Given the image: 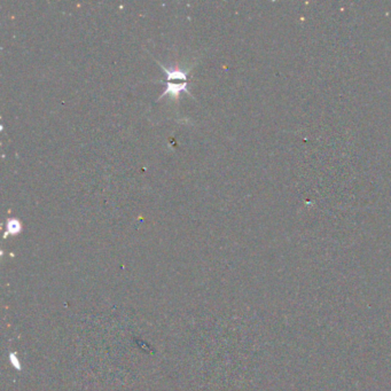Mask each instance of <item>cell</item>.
I'll return each mask as SVG.
<instances>
[{"mask_svg":"<svg viewBox=\"0 0 391 391\" xmlns=\"http://www.w3.org/2000/svg\"><path fill=\"white\" fill-rule=\"evenodd\" d=\"M10 358H11V360L13 361V362H12V364H13V365L15 366V367L18 368V369H21V365H20V361H19L18 359H16V356H15V354H14V353H12Z\"/></svg>","mask_w":391,"mask_h":391,"instance_id":"4","label":"cell"},{"mask_svg":"<svg viewBox=\"0 0 391 391\" xmlns=\"http://www.w3.org/2000/svg\"><path fill=\"white\" fill-rule=\"evenodd\" d=\"M22 231V224L21 221L16 218H11L7 220L6 223V232L5 237L8 235H16Z\"/></svg>","mask_w":391,"mask_h":391,"instance_id":"3","label":"cell"},{"mask_svg":"<svg viewBox=\"0 0 391 391\" xmlns=\"http://www.w3.org/2000/svg\"><path fill=\"white\" fill-rule=\"evenodd\" d=\"M183 92H186V93L191 94L187 88V83H167L165 90L162 93V95L160 96V99L163 98L165 95H170L172 99L178 100L179 95L183 93Z\"/></svg>","mask_w":391,"mask_h":391,"instance_id":"1","label":"cell"},{"mask_svg":"<svg viewBox=\"0 0 391 391\" xmlns=\"http://www.w3.org/2000/svg\"><path fill=\"white\" fill-rule=\"evenodd\" d=\"M161 68H162L163 71L167 75V79L168 80H172V79H181V80H186L187 79V74L188 70H183L179 69V68H165L162 63H160Z\"/></svg>","mask_w":391,"mask_h":391,"instance_id":"2","label":"cell"}]
</instances>
